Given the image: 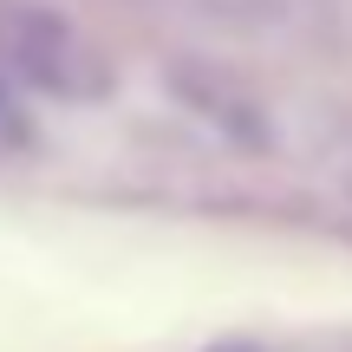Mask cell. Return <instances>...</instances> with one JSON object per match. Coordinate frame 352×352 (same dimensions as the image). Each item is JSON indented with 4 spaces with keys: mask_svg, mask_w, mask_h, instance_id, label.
I'll list each match as a JSON object with an SVG mask.
<instances>
[{
    "mask_svg": "<svg viewBox=\"0 0 352 352\" xmlns=\"http://www.w3.org/2000/svg\"><path fill=\"white\" fill-rule=\"evenodd\" d=\"M0 46H7L13 72H20L26 85H39V91H59V98H91V91H104L98 52H91L85 39H78V26L65 20V13H52V7H13Z\"/></svg>",
    "mask_w": 352,
    "mask_h": 352,
    "instance_id": "cell-1",
    "label": "cell"
},
{
    "mask_svg": "<svg viewBox=\"0 0 352 352\" xmlns=\"http://www.w3.org/2000/svg\"><path fill=\"white\" fill-rule=\"evenodd\" d=\"M222 352H254V346H222Z\"/></svg>",
    "mask_w": 352,
    "mask_h": 352,
    "instance_id": "cell-2",
    "label": "cell"
}]
</instances>
